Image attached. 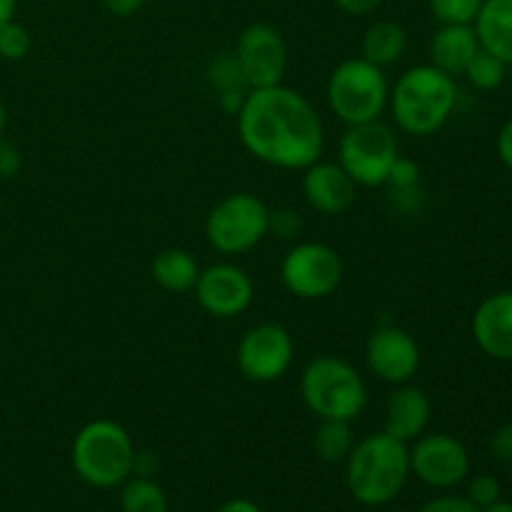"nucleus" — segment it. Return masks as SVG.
<instances>
[{
    "mask_svg": "<svg viewBox=\"0 0 512 512\" xmlns=\"http://www.w3.org/2000/svg\"><path fill=\"white\" fill-rule=\"evenodd\" d=\"M238 138L255 160L280 170H305L325 150V125L308 98L288 85L255 88L245 95Z\"/></svg>",
    "mask_w": 512,
    "mask_h": 512,
    "instance_id": "nucleus-1",
    "label": "nucleus"
},
{
    "mask_svg": "<svg viewBox=\"0 0 512 512\" xmlns=\"http://www.w3.org/2000/svg\"><path fill=\"white\" fill-rule=\"evenodd\" d=\"M410 478V445L385 430L355 440L345 460L348 493L368 508L388 505L403 493Z\"/></svg>",
    "mask_w": 512,
    "mask_h": 512,
    "instance_id": "nucleus-2",
    "label": "nucleus"
},
{
    "mask_svg": "<svg viewBox=\"0 0 512 512\" xmlns=\"http://www.w3.org/2000/svg\"><path fill=\"white\" fill-rule=\"evenodd\" d=\"M458 83L435 65H413L390 88L388 110L395 125L415 138L435 135L455 113Z\"/></svg>",
    "mask_w": 512,
    "mask_h": 512,
    "instance_id": "nucleus-3",
    "label": "nucleus"
},
{
    "mask_svg": "<svg viewBox=\"0 0 512 512\" xmlns=\"http://www.w3.org/2000/svg\"><path fill=\"white\" fill-rule=\"evenodd\" d=\"M135 443L128 430L110 418L85 423L75 433L70 465L85 485L98 490L120 488L133 475Z\"/></svg>",
    "mask_w": 512,
    "mask_h": 512,
    "instance_id": "nucleus-4",
    "label": "nucleus"
},
{
    "mask_svg": "<svg viewBox=\"0 0 512 512\" xmlns=\"http://www.w3.org/2000/svg\"><path fill=\"white\" fill-rule=\"evenodd\" d=\"M305 408L320 420H358L368 408V385L355 365L335 355H318L300 373Z\"/></svg>",
    "mask_w": 512,
    "mask_h": 512,
    "instance_id": "nucleus-5",
    "label": "nucleus"
},
{
    "mask_svg": "<svg viewBox=\"0 0 512 512\" xmlns=\"http://www.w3.org/2000/svg\"><path fill=\"white\" fill-rule=\"evenodd\" d=\"M328 108L345 125L380 120L388 110L390 83L385 70L365 58H350L335 65L325 88Z\"/></svg>",
    "mask_w": 512,
    "mask_h": 512,
    "instance_id": "nucleus-6",
    "label": "nucleus"
},
{
    "mask_svg": "<svg viewBox=\"0 0 512 512\" xmlns=\"http://www.w3.org/2000/svg\"><path fill=\"white\" fill-rule=\"evenodd\" d=\"M270 233V208L253 193H233L213 205L205 218V238L223 255H243L258 248Z\"/></svg>",
    "mask_w": 512,
    "mask_h": 512,
    "instance_id": "nucleus-7",
    "label": "nucleus"
},
{
    "mask_svg": "<svg viewBox=\"0 0 512 512\" xmlns=\"http://www.w3.org/2000/svg\"><path fill=\"white\" fill-rule=\"evenodd\" d=\"M398 140L383 120L348 125L338 143V163L358 188H380L388 183L398 158Z\"/></svg>",
    "mask_w": 512,
    "mask_h": 512,
    "instance_id": "nucleus-8",
    "label": "nucleus"
},
{
    "mask_svg": "<svg viewBox=\"0 0 512 512\" xmlns=\"http://www.w3.org/2000/svg\"><path fill=\"white\" fill-rule=\"evenodd\" d=\"M343 275L345 265L338 250L313 240L293 245L280 263L285 290L300 300L330 298L343 283Z\"/></svg>",
    "mask_w": 512,
    "mask_h": 512,
    "instance_id": "nucleus-9",
    "label": "nucleus"
},
{
    "mask_svg": "<svg viewBox=\"0 0 512 512\" xmlns=\"http://www.w3.org/2000/svg\"><path fill=\"white\" fill-rule=\"evenodd\" d=\"M295 358V340L280 323H258L240 338L235 363L245 380L258 385L285 378Z\"/></svg>",
    "mask_w": 512,
    "mask_h": 512,
    "instance_id": "nucleus-10",
    "label": "nucleus"
},
{
    "mask_svg": "<svg viewBox=\"0 0 512 512\" xmlns=\"http://www.w3.org/2000/svg\"><path fill=\"white\" fill-rule=\"evenodd\" d=\"M410 475L433 490H450L470 475L468 448L455 435L423 433L410 448Z\"/></svg>",
    "mask_w": 512,
    "mask_h": 512,
    "instance_id": "nucleus-11",
    "label": "nucleus"
},
{
    "mask_svg": "<svg viewBox=\"0 0 512 512\" xmlns=\"http://www.w3.org/2000/svg\"><path fill=\"white\" fill-rule=\"evenodd\" d=\"M233 55L250 90L280 85L288 73V45L275 25H248L240 33Z\"/></svg>",
    "mask_w": 512,
    "mask_h": 512,
    "instance_id": "nucleus-12",
    "label": "nucleus"
},
{
    "mask_svg": "<svg viewBox=\"0 0 512 512\" xmlns=\"http://www.w3.org/2000/svg\"><path fill=\"white\" fill-rule=\"evenodd\" d=\"M193 293L205 313L218 320H230L243 315L253 305L255 283L248 270H243L240 265L215 263L200 268Z\"/></svg>",
    "mask_w": 512,
    "mask_h": 512,
    "instance_id": "nucleus-13",
    "label": "nucleus"
},
{
    "mask_svg": "<svg viewBox=\"0 0 512 512\" xmlns=\"http://www.w3.org/2000/svg\"><path fill=\"white\" fill-rule=\"evenodd\" d=\"M420 345L413 335L398 325H380L365 345V363L370 373L388 385H403L420 370Z\"/></svg>",
    "mask_w": 512,
    "mask_h": 512,
    "instance_id": "nucleus-14",
    "label": "nucleus"
},
{
    "mask_svg": "<svg viewBox=\"0 0 512 512\" xmlns=\"http://www.w3.org/2000/svg\"><path fill=\"white\" fill-rule=\"evenodd\" d=\"M355 190L358 185L340 168L338 160H315L303 170V195L320 215L345 213L355 203Z\"/></svg>",
    "mask_w": 512,
    "mask_h": 512,
    "instance_id": "nucleus-15",
    "label": "nucleus"
},
{
    "mask_svg": "<svg viewBox=\"0 0 512 512\" xmlns=\"http://www.w3.org/2000/svg\"><path fill=\"white\" fill-rule=\"evenodd\" d=\"M433 403L428 393L413 383L393 385V393L385 400V433L403 443H413L428 430Z\"/></svg>",
    "mask_w": 512,
    "mask_h": 512,
    "instance_id": "nucleus-16",
    "label": "nucleus"
},
{
    "mask_svg": "<svg viewBox=\"0 0 512 512\" xmlns=\"http://www.w3.org/2000/svg\"><path fill=\"white\" fill-rule=\"evenodd\" d=\"M473 338L485 355L512 360V290L493 293L473 315Z\"/></svg>",
    "mask_w": 512,
    "mask_h": 512,
    "instance_id": "nucleus-17",
    "label": "nucleus"
},
{
    "mask_svg": "<svg viewBox=\"0 0 512 512\" xmlns=\"http://www.w3.org/2000/svg\"><path fill=\"white\" fill-rule=\"evenodd\" d=\"M478 50L480 43L473 25L445 23L435 30L433 40H430L428 58L430 65H435L443 73L453 75V78H463L465 68H468Z\"/></svg>",
    "mask_w": 512,
    "mask_h": 512,
    "instance_id": "nucleus-18",
    "label": "nucleus"
},
{
    "mask_svg": "<svg viewBox=\"0 0 512 512\" xmlns=\"http://www.w3.org/2000/svg\"><path fill=\"white\" fill-rule=\"evenodd\" d=\"M473 28L480 48L512 65V0H483Z\"/></svg>",
    "mask_w": 512,
    "mask_h": 512,
    "instance_id": "nucleus-19",
    "label": "nucleus"
},
{
    "mask_svg": "<svg viewBox=\"0 0 512 512\" xmlns=\"http://www.w3.org/2000/svg\"><path fill=\"white\" fill-rule=\"evenodd\" d=\"M150 275L168 293H190L198 283L200 265L195 255L183 248H165L150 263Z\"/></svg>",
    "mask_w": 512,
    "mask_h": 512,
    "instance_id": "nucleus-20",
    "label": "nucleus"
},
{
    "mask_svg": "<svg viewBox=\"0 0 512 512\" xmlns=\"http://www.w3.org/2000/svg\"><path fill=\"white\" fill-rule=\"evenodd\" d=\"M405 48H408V33H405L403 25L395 23V20H378L365 30L360 58L385 70L403 58Z\"/></svg>",
    "mask_w": 512,
    "mask_h": 512,
    "instance_id": "nucleus-21",
    "label": "nucleus"
},
{
    "mask_svg": "<svg viewBox=\"0 0 512 512\" xmlns=\"http://www.w3.org/2000/svg\"><path fill=\"white\" fill-rule=\"evenodd\" d=\"M353 445V423H348V420H320L313 438V450L323 463H345L350 450H353Z\"/></svg>",
    "mask_w": 512,
    "mask_h": 512,
    "instance_id": "nucleus-22",
    "label": "nucleus"
},
{
    "mask_svg": "<svg viewBox=\"0 0 512 512\" xmlns=\"http://www.w3.org/2000/svg\"><path fill=\"white\" fill-rule=\"evenodd\" d=\"M120 510L123 512H168V495L153 478L130 475L120 485Z\"/></svg>",
    "mask_w": 512,
    "mask_h": 512,
    "instance_id": "nucleus-23",
    "label": "nucleus"
},
{
    "mask_svg": "<svg viewBox=\"0 0 512 512\" xmlns=\"http://www.w3.org/2000/svg\"><path fill=\"white\" fill-rule=\"evenodd\" d=\"M505 70H508V65H505L503 60L480 48L478 53H475V58L470 60L468 68H465L463 78L468 80L475 90H485V93H488V90H495L503 85Z\"/></svg>",
    "mask_w": 512,
    "mask_h": 512,
    "instance_id": "nucleus-24",
    "label": "nucleus"
},
{
    "mask_svg": "<svg viewBox=\"0 0 512 512\" xmlns=\"http://www.w3.org/2000/svg\"><path fill=\"white\" fill-rule=\"evenodd\" d=\"M208 78L210 85L218 90V98L220 95H248L250 88L245 83L243 73L238 68V60H235L233 53H223L210 63L208 68Z\"/></svg>",
    "mask_w": 512,
    "mask_h": 512,
    "instance_id": "nucleus-25",
    "label": "nucleus"
},
{
    "mask_svg": "<svg viewBox=\"0 0 512 512\" xmlns=\"http://www.w3.org/2000/svg\"><path fill=\"white\" fill-rule=\"evenodd\" d=\"M33 48L30 30L18 20H8L0 25V58L3 60H23Z\"/></svg>",
    "mask_w": 512,
    "mask_h": 512,
    "instance_id": "nucleus-26",
    "label": "nucleus"
},
{
    "mask_svg": "<svg viewBox=\"0 0 512 512\" xmlns=\"http://www.w3.org/2000/svg\"><path fill=\"white\" fill-rule=\"evenodd\" d=\"M430 10L440 25L445 23H460V25H473L475 15H478L483 0H428Z\"/></svg>",
    "mask_w": 512,
    "mask_h": 512,
    "instance_id": "nucleus-27",
    "label": "nucleus"
},
{
    "mask_svg": "<svg viewBox=\"0 0 512 512\" xmlns=\"http://www.w3.org/2000/svg\"><path fill=\"white\" fill-rule=\"evenodd\" d=\"M503 488H500V480L495 475H475L468 483V495L465 498L475 505L478 510L488 508L495 500H500Z\"/></svg>",
    "mask_w": 512,
    "mask_h": 512,
    "instance_id": "nucleus-28",
    "label": "nucleus"
},
{
    "mask_svg": "<svg viewBox=\"0 0 512 512\" xmlns=\"http://www.w3.org/2000/svg\"><path fill=\"white\" fill-rule=\"evenodd\" d=\"M385 185H390L393 190H415L420 185V165L415 160L398 155Z\"/></svg>",
    "mask_w": 512,
    "mask_h": 512,
    "instance_id": "nucleus-29",
    "label": "nucleus"
},
{
    "mask_svg": "<svg viewBox=\"0 0 512 512\" xmlns=\"http://www.w3.org/2000/svg\"><path fill=\"white\" fill-rule=\"evenodd\" d=\"M270 233L278 238H295L300 233V218L290 208L270 210Z\"/></svg>",
    "mask_w": 512,
    "mask_h": 512,
    "instance_id": "nucleus-30",
    "label": "nucleus"
},
{
    "mask_svg": "<svg viewBox=\"0 0 512 512\" xmlns=\"http://www.w3.org/2000/svg\"><path fill=\"white\" fill-rule=\"evenodd\" d=\"M23 168V155L10 140L0 135V180H13Z\"/></svg>",
    "mask_w": 512,
    "mask_h": 512,
    "instance_id": "nucleus-31",
    "label": "nucleus"
},
{
    "mask_svg": "<svg viewBox=\"0 0 512 512\" xmlns=\"http://www.w3.org/2000/svg\"><path fill=\"white\" fill-rule=\"evenodd\" d=\"M418 512H480L470 503L468 498H460V495H440V498L428 500V503L420 505Z\"/></svg>",
    "mask_w": 512,
    "mask_h": 512,
    "instance_id": "nucleus-32",
    "label": "nucleus"
},
{
    "mask_svg": "<svg viewBox=\"0 0 512 512\" xmlns=\"http://www.w3.org/2000/svg\"><path fill=\"white\" fill-rule=\"evenodd\" d=\"M490 453L500 463H512V423L500 425L490 438Z\"/></svg>",
    "mask_w": 512,
    "mask_h": 512,
    "instance_id": "nucleus-33",
    "label": "nucleus"
},
{
    "mask_svg": "<svg viewBox=\"0 0 512 512\" xmlns=\"http://www.w3.org/2000/svg\"><path fill=\"white\" fill-rule=\"evenodd\" d=\"M495 150H498L500 163L508 170H512V118L500 128L498 140H495Z\"/></svg>",
    "mask_w": 512,
    "mask_h": 512,
    "instance_id": "nucleus-34",
    "label": "nucleus"
},
{
    "mask_svg": "<svg viewBox=\"0 0 512 512\" xmlns=\"http://www.w3.org/2000/svg\"><path fill=\"white\" fill-rule=\"evenodd\" d=\"M333 3L348 15H370L373 10L380 8L383 0H333Z\"/></svg>",
    "mask_w": 512,
    "mask_h": 512,
    "instance_id": "nucleus-35",
    "label": "nucleus"
},
{
    "mask_svg": "<svg viewBox=\"0 0 512 512\" xmlns=\"http://www.w3.org/2000/svg\"><path fill=\"white\" fill-rule=\"evenodd\" d=\"M143 3L145 0H103L105 10L115 15V18H130V15H135L143 8Z\"/></svg>",
    "mask_w": 512,
    "mask_h": 512,
    "instance_id": "nucleus-36",
    "label": "nucleus"
},
{
    "mask_svg": "<svg viewBox=\"0 0 512 512\" xmlns=\"http://www.w3.org/2000/svg\"><path fill=\"white\" fill-rule=\"evenodd\" d=\"M218 512H263V510H260L258 505L248 498H233V500H228V503L220 505Z\"/></svg>",
    "mask_w": 512,
    "mask_h": 512,
    "instance_id": "nucleus-37",
    "label": "nucleus"
},
{
    "mask_svg": "<svg viewBox=\"0 0 512 512\" xmlns=\"http://www.w3.org/2000/svg\"><path fill=\"white\" fill-rule=\"evenodd\" d=\"M15 8H18V0H0V25L15 18Z\"/></svg>",
    "mask_w": 512,
    "mask_h": 512,
    "instance_id": "nucleus-38",
    "label": "nucleus"
},
{
    "mask_svg": "<svg viewBox=\"0 0 512 512\" xmlns=\"http://www.w3.org/2000/svg\"><path fill=\"white\" fill-rule=\"evenodd\" d=\"M480 512H512V503L510 500H495L493 505H488V508H483Z\"/></svg>",
    "mask_w": 512,
    "mask_h": 512,
    "instance_id": "nucleus-39",
    "label": "nucleus"
},
{
    "mask_svg": "<svg viewBox=\"0 0 512 512\" xmlns=\"http://www.w3.org/2000/svg\"><path fill=\"white\" fill-rule=\"evenodd\" d=\"M5 125H8V110H5V103L0 100V135L5 133Z\"/></svg>",
    "mask_w": 512,
    "mask_h": 512,
    "instance_id": "nucleus-40",
    "label": "nucleus"
},
{
    "mask_svg": "<svg viewBox=\"0 0 512 512\" xmlns=\"http://www.w3.org/2000/svg\"><path fill=\"white\" fill-rule=\"evenodd\" d=\"M0 208H3V203H0Z\"/></svg>",
    "mask_w": 512,
    "mask_h": 512,
    "instance_id": "nucleus-41",
    "label": "nucleus"
}]
</instances>
